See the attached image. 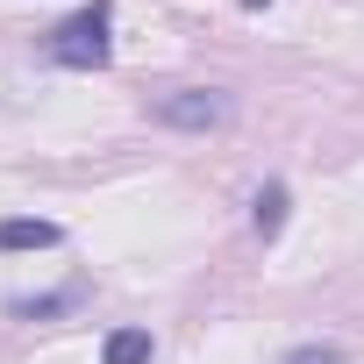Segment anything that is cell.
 <instances>
[{
    "label": "cell",
    "instance_id": "6da1fadb",
    "mask_svg": "<svg viewBox=\"0 0 364 364\" xmlns=\"http://www.w3.org/2000/svg\"><path fill=\"white\" fill-rule=\"evenodd\" d=\"M43 58L65 65V72H100V65L114 58V8L93 0V8H79L72 22H58V29L43 36Z\"/></svg>",
    "mask_w": 364,
    "mask_h": 364
},
{
    "label": "cell",
    "instance_id": "7a4b0ae2",
    "mask_svg": "<svg viewBox=\"0 0 364 364\" xmlns=\"http://www.w3.org/2000/svg\"><path fill=\"white\" fill-rule=\"evenodd\" d=\"M150 114H157L164 129L215 136V129H229V122H236V93H222V86H178V93H164Z\"/></svg>",
    "mask_w": 364,
    "mask_h": 364
},
{
    "label": "cell",
    "instance_id": "3957f363",
    "mask_svg": "<svg viewBox=\"0 0 364 364\" xmlns=\"http://www.w3.org/2000/svg\"><path fill=\"white\" fill-rule=\"evenodd\" d=\"M72 307H86V279H72V286H58V293L8 300V314H15V321H58V314H72Z\"/></svg>",
    "mask_w": 364,
    "mask_h": 364
},
{
    "label": "cell",
    "instance_id": "277c9868",
    "mask_svg": "<svg viewBox=\"0 0 364 364\" xmlns=\"http://www.w3.org/2000/svg\"><path fill=\"white\" fill-rule=\"evenodd\" d=\"M58 243H65V229L43 222V215H8L0 222V250H58Z\"/></svg>",
    "mask_w": 364,
    "mask_h": 364
},
{
    "label": "cell",
    "instance_id": "5b68a950",
    "mask_svg": "<svg viewBox=\"0 0 364 364\" xmlns=\"http://www.w3.org/2000/svg\"><path fill=\"white\" fill-rule=\"evenodd\" d=\"M286 208H293V193L279 186V178H264V186H257V200H250V229L272 243V236L286 229Z\"/></svg>",
    "mask_w": 364,
    "mask_h": 364
},
{
    "label": "cell",
    "instance_id": "8992f818",
    "mask_svg": "<svg viewBox=\"0 0 364 364\" xmlns=\"http://www.w3.org/2000/svg\"><path fill=\"white\" fill-rule=\"evenodd\" d=\"M150 328H114L107 336V350H100V364H150Z\"/></svg>",
    "mask_w": 364,
    "mask_h": 364
},
{
    "label": "cell",
    "instance_id": "52a82bcc",
    "mask_svg": "<svg viewBox=\"0 0 364 364\" xmlns=\"http://www.w3.org/2000/svg\"><path fill=\"white\" fill-rule=\"evenodd\" d=\"M286 364H343V350L336 343H300V350H286Z\"/></svg>",
    "mask_w": 364,
    "mask_h": 364
}]
</instances>
